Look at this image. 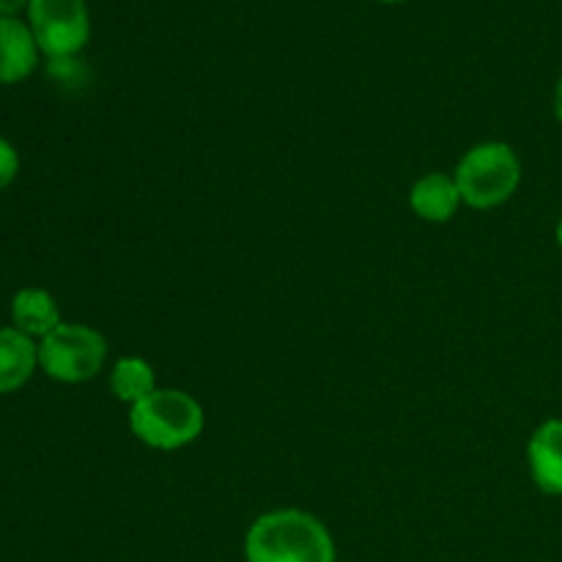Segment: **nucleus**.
Segmentation results:
<instances>
[{"mask_svg":"<svg viewBox=\"0 0 562 562\" xmlns=\"http://www.w3.org/2000/svg\"><path fill=\"white\" fill-rule=\"evenodd\" d=\"M521 159L510 143L486 140L467 148L453 170V179L459 184L461 203L475 212H488L516 195L521 184Z\"/></svg>","mask_w":562,"mask_h":562,"instance_id":"3","label":"nucleus"},{"mask_svg":"<svg viewBox=\"0 0 562 562\" xmlns=\"http://www.w3.org/2000/svg\"><path fill=\"white\" fill-rule=\"evenodd\" d=\"M42 49L27 20L0 16V86L25 82L38 69Z\"/></svg>","mask_w":562,"mask_h":562,"instance_id":"6","label":"nucleus"},{"mask_svg":"<svg viewBox=\"0 0 562 562\" xmlns=\"http://www.w3.org/2000/svg\"><path fill=\"white\" fill-rule=\"evenodd\" d=\"M461 206L464 203H461L459 184L450 173H439L437 170V173L420 176L409 190V209L423 223H450Z\"/></svg>","mask_w":562,"mask_h":562,"instance_id":"8","label":"nucleus"},{"mask_svg":"<svg viewBox=\"0 0 562 562\" xmlns=\"http://www.w3.org/2000/svg\"><path fill=\"white\" fill-rule=\"evenodd\" d=\"M554 241H558V247L562 250V217L558 220V225H554Z\"/></svg>","mask_w":562,"mask_h":562,"instance_id":"15","label":"nucleus"},{"mask_svg":"<svg viewBox=\"0 0 562 562\" xmlns=\"http://www.w3.org/2000/svg\"><path fill=\"white\" fill-rule=\"evenodd\" d=\"M25 14L47 60L77 58L91 42L88 0H31Z\"/></svg>","mask_w":562,"mask_h":562,"instance_id":"5","label":"nucleus"},{"mask_svg":"<svg viewBox=\"0 0 562 562\" xmlns=\"http://www.w3.org/2000/svg\"><path fill=\"white\" fill-rule=\"evenodd\" d=\"M60 324H64V318H60L58 300L47 289L25 285V289H20L11 296V327L25 333L36 344L42 338H47Z\"/></svg>","mask_w":562,"mask_h":562,"instance_id":"9","label":"nucleus"},{"mask_svg":"<svg viewBox=\"0 0 562 562\" xmlns=\"http://www.w3.org/2000/svg\"><path fill=\"white\" fill-rule=\"evenodd\" d=\"M108 362V338L97 327L64 322L38 340V371L58 384L97 379Z\"/></svg>","mask_w":562,"mask_h":562,"instance_id":"4","label":"nucleus"},{"mask_svg":"<svg viewBox=\"0 0 562 562\" xmlns=\"http://www.w3.org/2000/svg\"><path fill=\"white\" fill-rule=\"evenodd\" d=\"M376 3H387V5H398V3H409V0H376Z\"/></svg>","mask_w":562,"mask_h":562,"instance_id":"16","label":"nucleus"},{"mask_svg":"<svg viewBox=\"0 0 562 562\" xmlns=\"http://www.w3.org/2000/svg\"><path fill=\"white\" fill-rule=\"evenodd\" d=\"M527 467L532 483L549 497H562V420L549 417L527 442Z\"/></svg>","mask_w":562,"mask_h":562,"instance_id":"7","label":"nucleus"},{"mask_svg":"<svg viewBox=\"0 0 562 562\" xmlns=\"http://www.w3.org/2000/svg\"><path fill=\"white\" fill-rule=\"evenodd\" d=\"M20 176V151L11 140L0 137V192L9 190Z\"/></svg>","mask_w":562,"mask_h":562,"instance_id":"12","label":"nucleus"},{"mask_svg":"<svg viewBox=\"0 0 562 562\" xmlns=\"http://www.w3.org/2000/svg\"><path fill=\"white\" fill-rule=\"evenodd\" d=\"M554 115H558V121L562 124V75L558 86H554Z\"/></svg>","mask_w":562,"mask_h":562,"instance_id":"14","label":"nucleus"},{"mask_svg":"<svg viewBox=\"0 0 562 562\" xmlns=\"http://www.w3.org/2000/svg\"><path fill=\"white\" fill-rule=\"evenodd\" d=\"M38 371V344L16 327H0V395L25 387Z\"/></svg>","mask_w":562,"mask_h":562,"instance_id":"10","label":"nucleus"},{"mask_svg":"<svg viewBox=\"0 0 562 562\" xmlns=\"http://www.w3.org/2000/svg\"><path fill=\"white\" fill-rule=\"evenodd\" d=\"M154 390H157V373H154L151 362L143 360V357H119L110 368V393L130 409L140 404L143 398H148Z\"/></svg>","mask_w":562,"mask_h":562,"instance_id":"11","label":"nucleus"},{"mask_svg":"<svg viewBox=\"0 0 562 562\" xmlns=\"http://www.w3.org/2000/svg\"><path fill=\"white\" fill-rule=\"evenodd\" d=\"M31 0H0V16H20V11L27 9Z\"/></svg>","mask_w":562,"mask_h":562,"instance_id":"13","label":"nucleus"},{"mask_svg":"<svg viewBox=\"0 0 562 562\" xmlns=\"http://www.w3.org/2000/svg\"><path fill=\"white\" fill-rule=\"evenodd\" d=\"M335 558L333 532L302 508L267 510L245 532V562H335Z\"/></svg>","mask_w":562,"mask_h":562,"instance_id":"1","label":"nucleus"},{"mask_svg":"<svg viewBox=\"0 0 562 562\" xmlns=\"http://www.w3.org/2000/svg\"><path fill=\"white\" fill-rule=\"evenodd\" d=\"M206 428V412L195 395L176 387H157L130 409V431L159 453L190 448Z\"/></svg>","mask_w":562,"mask_h":562,"instance_id":"2","label":"nucleus"}]
</instances>
